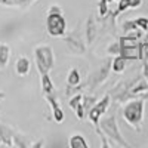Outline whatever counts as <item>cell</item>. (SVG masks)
<instances>
[{
	"instance_id": "d6a6232c",
	"label": "cell",
	"mask_w": 148,
	"mask_h": 148,
	"mask_svg": "<svg viewBox=\"0 0 148 148\" xmlns=\"http://www.w3.org/2000/svg\"><path fill=\"white\" fill-rule=\"evenodd\" d=\"M5 98H6V93L0 90V99H5Z\"/></svg>"
},
{
	"instance_id": "1f68e13d",
	"label": "cell",
	"mask_w": 148,
	"mask_h": 148,
	"mask_svg": "<svg viewBox=\"0 0 148 148\" xmlns=\"http://www.w3.org/2000/svg\"><path fill=\"white\" fill-rule=\"evenodd\" d=\"M138 98H142L144 101H148V90H147V92H144V93H141Z\"/></svg>"
},
{
	"instance_id": "74e56055",
	"label": "cell",
	"mask_w": 148,
	"mask_h": 148,
	"mask_svg": "<svg viewBox=\"0 0 148 148\" xmlns=\"http://www.w3.org/2000/svg\"><path fill=\"white\" fill-rule=\"evenodd\" d=\"M34 2H36V0H34Z\"/></svg>"
},
{
	"instance_id": "8992f818",
	"label": "cell",
	"mask_w": 148,
	"mask_h": 148,
	"mask_svg": "<svg viewBox=\"0 0 148 148\" xmlns=\"http://www.w3.org/2000/svg\"><path fill=\"white\" fill-rule=\"evenodd\" d=\"M110 71H111V59H107L98 70L92 71V74L89 76L88 83H86V88H89L90 90H95L98 86L102 84V83L108 79Z\"/></svg>"
},
{
	"instance_id": "9c48e42d",
	"label": "cell",
	"mask_w": 148,
	"mask_h": 148,
	"mask_svg": "<svg viewBox=\"0 0 148 148\" xmlns=\"http://www.w3.org/2000/svg\"><path fill=\"white\" fill-rule=\"evenodd\" d=\"M96 33H98V27H96V19L89 15L86 19V25H84V36H86V43L92 45L96 39Z\"/></svg>"
},
{
	"instance_id": "484cf974",
	"label": "cell",
	"mask_w": 148,
	"mask_h": 148,
	"mask_svg": "<svg viewBox=\"0 0 148 148\" xmlns=\"http://www.w3.org/2000/svg\"><path fill=\"white\" fill-rule=\"evenodd\" d=\"M96 102V99L93 96H90V95H84L83 96V107H84V110H86V116H88V113H89V110L92 108V105Z\"/></svg>"
},
{
	"instance_id": "cb8c5ba5",
	"label": "cell",
	"mask_w": 148,
	"mask_h": 148,
	"mask_svg": "<svg viewBox=\"0 0 148 148\" xmlns=\"http://www.w3.org/2000/svg\"><path fill=\"white\" fill-rule=\"evenodd\" d=\"M129 9V2L127 0H119L117 2V10H114V18H117L120 14H123L125 10H127Z\"/></svg>"
},
{
	"instance_id": "30bf717a",
	"label": "cell",
	"mask_w": 148,
	"mask_h": 148,
	"mask_svg": "<svg viewBox=\"0 0 148 148\" xmlns=\"http://www.w3.org/2000/svg\"><path fill=\"white\" fill-rule=\"evenodd\" d=\"M15 71L19 77H25L31 71V61L27 56H19L15 62Z\"/></svg>"
},
{
	"instance_id": "83f0119b",
	"label": "cell",
	"mask_w": 148,
	"mask_h": 148,
	"mask_svg": "<svg viewBox=\"0 0 148 148\" xmlns=\"http://www.w3.org/2000/svg\"><path fill=\"white\" fill-rule=\"evenodd\" d=\"M47 14H62V8L56 6V5H52L51 8L47 9Z\"/></svg>"
},
{
	"instance_id": "4316f807",
	"label": "cell",
	"mask_w": 148,
	"mask_h": 148,
	"mask_svg": "<svg viewBox=\"0 0 148 148\" xmlns=\"http://www.w3.org/2000/svg\"><path fill=\"white\" fill-rule=\"evenodd\" d=\"M74 113H76V117L79 119V120H84V117H86V110H84V107H83V102L74 110Z\"/></svg>"
},
{
	"instance_id": "ffe728a7",
	"label": "cell",
	"mask_w": 148,
	"mask_h": 148,
	"mask_svg": "<svg viewBox=\"0 0 148 148\" xmlns=\"http://www.w3.org/2000/svg\"><path fill=\"white\" fill-rule=\"evenodd\" d=\"M83 93L82 92H77V93H74V95H71L70 96V99H68V105H70V108L74 111V110H76L82 102H83Z\"/></svg>"
},
{
	"instance_id": "7a4b0ae2",
	"label": "cell",
	"mask_w": 148,
	"mask_h": 148,
	"mask_svg": "<svg viewBox=\"0 0 148 148\" xmlns=\"http://www.w3.org/2000/svg\"><path fill=\"white\" fill-rule=\"evenodd\" d=\"M99 127L101 130L107 135V138L110 141H113L116 145L119 147H123V148H129L130 144L125 139V136L121 135L120 129H119V123H117V119L114 114H110L107 117H102L101 121H99Z\"/></svg>"
},
{
	"instance_id": "4fadbf2b",
	"label": "cell",
	"mask_w": 148,
	"mask_h": 148,
	"mask_svg": "<svg viewBox=\"0 0 148 148\" xmlns=\"http://www.w3.org/2000/svg\"><path fill=\"white\" fill-rule=\"evenodd\" d=\"M14 132L15 130H12L9 126L0 123V135H2V141H3L5 147H14V141H12V138H14Z\"/></svg>"
},
{
	"instance_id": "7402d4cb",
	"label": "cell",
	"mask_w": 148,
	"mask_h": 148,
	"mask_svg": "<svg viewBox=\"0 0 148 148\" xmlns=\"http://www.w3.org/2000/svg\"><path fill=\"white\" fill-rule=\"evenodd\" d=\"M121 52V46H120V42H113V43H110L108 47H107V53L111 55V56H116V55H120Z\"/></svg>"
},
{
	"instance_id": "2e32d148",
	"label": "cell",
	"mask_w": 148,
	"mask_h": 148,
	"mask_svg": "<svg viewBox=\"0 0 148 148\" xmlns=\"http://www.w3.org/2000/svg\"><path fill=\"white\" fill-rule=\"evenodd\" d=\"M68 145H70V148H89L88 141L84 139V136H82V135H79V133L73 135V136L70 138Z\"/></svg>"
},
{
	"instance_id": "ac0fdd59",
	"label": "cell",
	"mask_w": 148,
	"mask_h": 148,
	"mask_svg": "<svg viewBox=\"0 0 148 148\" xmlns=\"http://www.w3.org/2000/svg\"><path fill=\"white\" fill-rule=\"evenodd\" d=\"M34 0H2V5L9 6V8H21V9H27Z\"/></svg>"
},
{
	"instance_id": "8fae6325",
	"label": "cell",
	"mask_w": 148,
	"mask_h": 148,
	"mask_svg": "<svg viewBox=\"0 0 148 148\" xmlns=\"http://www.w3.org/2000/svg\"><path fill=\"white\" fill-rule=\"evenodd\" d=\"M40 88H42L43 96H45V95L56 93V89H55V86H53V82H52L51 76H49V73L40 74Z\"/></svg>"
},
{
	"instance_id": "e575fe53",
	"label": "cell",
	"mask_w": 148,
	"mask_h": 148,
	"mask_svg": "<svg viewBox=\"0 0 148 148\" xmlns=\"http://www.w3.org/2000/svg\"><path fill=\"white\" fill-rule=\"evenodd\" d=\"M107 2H108V3H111V2H116V0H107Z\"/></svg>"
},
{
	"instance_id": "603a6c76",
	"label": "cell",
	"mask_w": 148,
	"mask_h": 148,
	"mask_svg": "<svg viewBox=\"0 0 148 148\" xmlns=\"http://www.w3.org/2000/svg\"><path fill=\"white\" fill-rule=\"evenodd\" d=\"M108 5H110V3L107 2V0H99V2H98V14H99L101 18H104V16H107V15L110 14Z\"/></svg>"
},
{
	"instance_id": "ba28073f",
	"label": "cell",
	"mask_w": 148,
	"mask_h": 148,
	"mask_svg": "<svg viewBox=\"0 0 148 148\" xmlns=\"http://www.w3.org/2000/svg\"><path fill=\"white\" fill-rule=\"evenodd\" d=\"M45 99L47 101L49 107H51V111H52V119L55 123H62L64 119H65V114L62 108L59 105V101L56 98V93H52V95H45Z\"/></svg>"
},
{
	"instance_id": "5b68a950",
	"label": "cell",
	"mask_w": 148,
	"mask_h": 148,
	"mask_svg": "<svg viewBox=\"0 0 148 148\" xmlns=\"http://www.w3.org/2000/svg\"><path fill=\"white\" fill-rule=\"evenodd\" d=\"M110 105H111V95H105L104 98H101L99 101H96L92 105V108L89 110V113L86 117L89 119V121L93 125V127L99 126V121L104 117V114L108 111Z\"/></svg>"
},
{
	"instance_id": "3957f363",
	"label": "cell",
	"mask_w": 148,
	"mask_h": 148,
	"mask_svg": "<svg viewBox=\"0 0 148 148\" xmlns=\"http://www.w3.org/2000/svg\"><path fill=\"white\" fill-rule=\"evenodd\" d=\"M34 61L36 67L40 74L49 73L55 65V55L49 45H42L34 49Z\"/></svg>"
},
{
	"instance_id": "e0dca14e",
	"label": "cell",
	"mask_w": 148,
	"mask_h": 148,
	"mask_svg": "<svg viewBox=\"0 0 148 148\" xmlns=\"http://www.w3.org/2000/svg\"><path fill=\"white\" fill-rule=\"evenodd\" d=\"M12 141H14V147H18V148H27V147H31V144H33L27 136L18 133L16 130L14 132V138H12Z\"/></svg>"
},
{
	"instance_id": "277c9868",
	"label": "cell",
	"mask_w": 148,
	"mask_h": 148,
	"mask_svg": "<svg viewBox=\"0 0 148 148\" xmlns=\"http://www.w3.org/2000/svg\"><path fill=\"white\" fill-rule=\"evenodd\" d=\"M46 31L51 37H62L67 33L64 14H46Z\"/></svg>"
},
{
	"instance_id": "d590c367",
	"label": "cell",
	"mask_w": 148,
	"mask_h": 148,
	"mask_svg": "<svg viewBox=\"0 0 148 148\" xmlns=\"http://www.w3.org/2000/svg\"><path fill=\"white\" fill-rule=\"evenodd\" d=\"M0 5H2V0H0Z\"/></svg>"
},
{
	"instance_id": "6da1fadb",
	"label": "cell",
	"mask_w": 148,
	"mask_h": 148,
	"mask_svg": "<svg viewBox=\"0 0 148 148\" xmlns=\"http://www.w3.org/2000/svg\"><path fill=\"white\" fill-rule=\"evenodd\" d=\"M121 116L130 127L135 129V132L142 130V123H144V116H145V101L142 98H132V99L123 102L121 108Z\"/></svg>"
},
{
	"instance_id": "836d02e7",
	"label": "cell",
	"mask_w": 148,
	"mask_h": 148,
	"mask_svg": "<svg viewBox=\"0 0 148 148\" xmlns=\"http://www.w3.org/2000/svg\"><path fill=\"white\" fill-rule=\"evenodd\" d=\"M3 145V141H2V135H0V147Z\"/></svg>"
},
{
	"instance_id": "f546056e",
	"label": "cell",
	"mask_w": 148,
	"mask_h": 148,
	"mask_svg": "<svg viewBox=\"0 0 148 148\" xmlns=\"http://www.w3.org/2000/svg\"><path fill=\"white\" fill-rule=\"evenodd\" d=\"M142 76L148 82V62L147 61H142Z\"/></svg>"
},
{
	"instance_id": "d6986e66",
	"label": "cell",
	"mask_w": 148,
	"mask_h": 148,
	"mask_svg": "<svg viewBox=\"0 0 148 148\" xmlns=\"http://www.w3.org/2000/svg\"><path fill=\"white\" fill-rule=\"evenodd\" d=\"M138 59L141 61H147L148 62V36L145 37L144 42H139V47H138Z\"/></svg>"
},
{
	"instance_id": "44dd1931",
	"label": "cell",
	"mask_w": 148,
	"mask_h": 148,
	"mask_svg": "<svg viewBox=\"0 0 148 148\" xmlns=\"http://www.w3.org/2000/svg\"><path fill=\"white\" fill-rule=\"evenodd\" d=\"M121 30H123V33H125V34H127V33H132V31H136L139 28L136 27L135 19H127V21H125V22L121 24Z\"/></svg>"
},
{
	"instance_id": "9a60e30c",
	"label": "cell",
	"mask_w": 148,
	"mask_h": 148,
	"mask_svg": "<svg viewBox=\"0 0 148 148\" xmlns=\"http://www.w3.org/2000/svg\"><path fill=\"white\" fill-rule=\"evenodd\" d=\"M10 61V47L6 43H0V70H5Z\"/></svg>"
},
{
	"instance_id": "8d00e7d4",
	"label": "cell",
	"mask_w": 148,
	"mask_h": 148,
	"mask_svg": "<svg viewBox=\"0 0 148 148\" xmlns=\"http://www.w3.org/2000/svg\"><path fill=\"white\" fill-rule=\"evenodd\" d=\"M116 2H119V0H116Z\"/></svg>"
},
{
	"instance_id": "f1b7e54d",
	"label": "cell",
	"mask_w": 148,
	"mask_h": 148,
	"mask_svg": "<svg viewBox=\"0 0 148 148\" xmlns=\"http://www.w3.org/2000/svg\"><path fill=\"white\" fill-rule=\"evenodd\" d=\"M129 2V9H136L142 5V0H127Z\"/></svg>"
},
{
	"instance_id": "d4e9b609",
	"label": "cell",
	"mask_w": 148,
	"mask_h": 148,
	"mask_svg": "<svg viewBox=\"0 0 148 148\" xmlns=\"http://www.w3.org/2000/svg\"><path fill=\"white\" fill-rule=\"evenodd\" d=\"M135 22H136V27L142 33H148V18L147 16H139L135 19Z\"/></svg>"
},
{
	"instance_id": "4dcf8cb0",
	"label": "cell",
	"mask_w": 148,
	"mask_h": 148,
	"mask_svg": "<svg viewBox=\"0 0 148 148\" xmlns=\"http://www.w3.org/2000/svg\"><path fill=\"white\" fill-rule=\"evenodd\" d=\"M45 145H46V144H45L43 139H40V141H37V142H33V144H31L33 148H42V147H45Z\"/></svg>"
},
{
	"instance_id": "52a82bcc",
	"label": "cell",
	"mask_w": 148,
	"mask_h": 148,
	"mask_svg": "<svg viewBox=\"0 0 148 148\" xmlns=\"http://www.w3.org/2000/svg\"><path fill=\"white\" fill-rule=\"evenodd\" d=\"M64 42H65L68 51L71 53H74V55H84L86 53V45L79 37V34L76 31L71 33L70 36H65L64 37Z\"/></svg>"
},
{
	"instance_id": "7c38bea8",
	"label": "cell",
	"mask_w": 148,
	"mask_h": 148,
	"mask_svg": "<svg viewBox=\"0 0 148 148\" xmlns=\"http://www.w3.org/2000/svg\"><path fill=\"white\" fill-rule=\"evenodd\" d=\"M126 65H127V59L123 55H116V56H113V59H111V71H114L117 74L125 71Z\"/></svg>"
},
{
	"instance_id": "5bb4252c",
	"label": "cell",
	"mask_w": 148,
	"mask_h": 148,
	"mask_svg": "<svg viewBox=\"0 0 148 148\" xmlns=\"http://www.w3.org/2000/svg\"><path fill=\"white\" fill-rule=\"evenodd\" d=\"M67 86L70 88H79L82 86V76L77 68H71L67 74Z\"/></svg>"
}]
</instances>
